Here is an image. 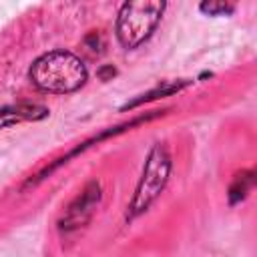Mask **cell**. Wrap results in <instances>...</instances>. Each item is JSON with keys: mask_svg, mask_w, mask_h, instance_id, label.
<instances>
[{"mask_svg": "<svg viewBox=\"0 0 257 257\" xmlns=\"http://www.w3.org/2000/svg\"><path fill=\"white\" fill-rule=\"evenodd\" d=\"M98 201V187L90 185V189H86L82 193V197L76 199V203L68 209L66 217L62 219V229H70V227H78L86 221V217L92 213L94 203Z\"/></svg>", "mask_w": 257, "mask_h": 257, "instance_id": "277c9868", "label": "cell"}, {"mask_svg": "<svg viewBox=\"0 0 257 257\" xmlns=\"http://www.w3.org/2000/svg\"><path fill=\"white\" fill-rule=\"evenodd\" d=\"M30 80L44 92L64 94L80 88L86 80V66L82 60L66 50L46 52L30 66Z\"/></svg>", "mask_w": 257, "mask_h": 257, "instance_id": "6da1fadb", "label": "cell"}, {"mask_svg": "<svg viewBox=\"0 0 257 257\" xmlns=\"http://www.w3.org/2000/svg\"><path fill=\"white\" fill-rule=\"evenodd\" d=\"M165 10V2L137 0L122 4L116 18V36L124 48H135L145 42L159 24Z\"/></svg>", "mask_w": 257, "mask_h": 257, "instance_id": "7a4b0ae2", "label": "cell"}, {"mask_svg": "<svg viewBox=\"0 0 257 257\" xmlns=\"http://www.w3.org/2000/svg\"><path fill=\"white\" fill-rule=\"evenodd\" d=\"M169 171H171V157L167 153V147L165 145H157L149 159H147V165H145V171H143V177L139 181V187H137V193L131 201V211H128V217H137L139 213L147 211L149 205L159 197V193L163 191L167 179H169Z\"/></svg>", "mask_w": 257, "mask_h": 257, "instance_id": "3957f363", "label": "cell"}, {"mask_svg": "<svg viewBox=\"0 0 257 257\" xmlns=\"http://www.w3.org/2000/svg\"><path fill=\"white\" fill-rule=\"evenodd\" d=\"M48 110L38 104H18V106H4L0 108V128L16 124L20 120H38L44 118Z\"/></svg>", "mask_w": 257, "mask_h": 257, "instance_id": "5b68a950", "label": "cell"}, {"mask_svg": "<svg viewBox=\"0 0 257 257\" xmlns=\"http://www.w3.org/2000/svg\"><path fill=\"white\" fill-rule=\"evenodd\" d=\"M201 10L207 14H229L233 12V4H225V2H203Z\"/></svg>", "mask_w": 257, "mask_h": 257, "instance_id": "52a82bcc", "label": "cell"}, {"mask_svg": "<svg viewBox=\"0 0 257 257\" xmlns=\"http://www.w3.org/2000/svg\"><path fill=\"white\" fill-rule=\"evenodd\" d=\"M251 185H253V177H251V173H241V175H237L235 185L231 187V199L237 201V199L245 197V191H247Z\"/></svg>", "mask_w": 257, "mask_h": 257, "instance_id": "8992f818", "label": "cell"}]
</instances>
